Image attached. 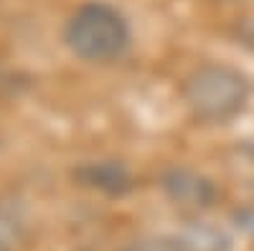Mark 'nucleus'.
<instances>
[{
  "mask_svg": "<svg viewBox=\"0 0 254 251\" xmlns=\"http://www.w3.org/2000/svg\"><path fill=\"white\" fill-rule=\"evenodd\" d=\"M66 49L87 64H112L132 46L127 18L104 0L81 3L64 26Z\"/></svg>",
  "mask_w": 254,
  "mask_h": 251,
  "instance_id": "f257e3e1",
  "label": "nucleus"
},
{
  "mask_svg": "<svg viewBox=\"0 0 254 251\" xmlns=\"http://www.w3.org/2000/svg\"><path fill=\"white\" fill-rule=\"evenodd\" d=\"M183 99L201 122H226L237 117L249 99V81L226 64H203L183 81Z\"/></svg>",
  "mask_w": 254,
  "mask_h": 251,
  "instance_id": "f03ea898",
  "label": "nucleus"
},
{
  "mask_svg": "<svg viewBox=\"0 0 254 251\" xmlns=\"http://www.w3.org/2000/svg\"><path fill=\"white\" fill-rule=\"evenodd\" d=\"M160 188L176 205L190 208V211L208 208L219 196L214 180L193 167H168L160 175Z\"/></svg>",
  "mask_w": 254,
  "mask_h": 251,
  "instance_id": "7ed1b4c3",
  "label": "nucleus"
},
{
  "mask_svg": "<svg viewBox=\"0 0 254 251\" xmlns=\"http://www.w3.org/2000/svg\"><path fill=\"white\" fill-rule=\"evenodd\" d=\"M74 178L79 185L99 191L104 196H125L135 185L130 170L117 160H87L74 170Z\"/></svg>",
  "mask_w": 254,
  "mask_h": 251,
  "instance_id": "20e7f679",
  "label": "nucleus"
},
{
  "mask_svg": "<svg viewBox=\"0 0 254 251\" xmlns=\"http://www.w3.org/2000/svg\"><path fill=\"white\" fill-rule=\"evenodd\" d=\"M31 213L26 198L5 191L0 193V251H20L28 241Z\"/></svg>",
  "mask_w": 254,
  "mask_h": 251,
  "instance_id": "39448f33",
  "label": "nucleus"
},
{
  "mask_svg": "<svg viewBox=\"0 0 254 251\" xmlns=\"http://www.w3.org/2000/svg\"><path fill=\"white\" fill-rule=\"evenodd\" d=\"M178 236L186 244V251H229L231 249L229 236L219 226L206 223V221H193Z\"/></svg>",
  "mask_w": 254,
  "mask_h": 251,
  "instance_id": "423d86ee",
  "label": "nucleus"
},
{
  "mask_svg": "<svg viewBox=\"0 0 254 251\" xmlns=\"http://www.w3.org/2000/svg\"><path fill=\"white\" fill-rule=\"evenodd\" d=\"M117 251H186L181 236H140L135 241H127Z\"/></svg>",
  "mask_w": 254,
  "mask_h": 251,
  "instance_id": "0eeeda50",
  "label": "nucleus"
}]
</instances>
